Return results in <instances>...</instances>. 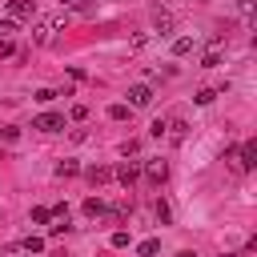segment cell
<instances>
[{
  "instance_id": "7",
  "label": "cell",
  "mask_w": 257,
  "mask_h": 257,
  "mask_svg": "<svg viewBox=\"0 0 257 257\" xmlns=\"http://www.w3.org/2000/svg\"><path fill=\"white\" fill-rule=\"evenodd\" d=\"M145 173H149V181H153V185H161V181L169 177V165L157 157V161H149V165H145Z\"/></svg>"
},
{
  "instance_id": "8",
  "label": "cell",
  "mask_w": 257,
  "mask_h": 257,
  "mask_svg": "<svg viewBox=\"0 0 257 257\" xmlns=\"http://www.w3.org/2000/svg\"><path fill=\"white\" fill-rule=\"evenodd\" d=\"M84 177H88L92 185H104V181H112V169H108V165H88Z\"/></svg>"
},
{
  "instance_id": "28",
  "label": "cell",
  "mask_w": 257,
  "mask_h": 257,
  "mask_svg": "<svg viewBox=\"0 0 257 257\" xmlns=\"http://www.w3.org/2000/svg\"><path fill=\"white\" fill-rule=\"evenodd\" d=\"M177 257H197V253H193V249H185V253H177Z\"/></svg>"
},
{
  "instance_id": "5",
  "label": "cell",
  "mask_w": 257,
  "mask_h": 257,
  "mask_svg": "<svg viewBox=\"0 0 257 257\" xmlns=\"http://www.w3.org/2000/svg\"><path fill=\"white\" fill-rule=\"evenodd\" d=\"M237 165H241V173L257 165V141H245V145H241V153H237Z\"/></svg>"
},
{
  "instance_id": "26",
  "label": "cell",
  "mask_w": 257,
  "mask_h": 257,
  "mask_svg": "<svg viewBox=\"0 0 257 257\" xmlns=\"http://www.w3.org/2000/svg\"><path fill=\"white\" fill-rule=\"evenodd\" d=\"M237 8H241V12L249 16V12H253V0H237Z\"/></svg>"
},
{
  "instance_id": "29",
  "label": "cell",
  "mask_w": 257,
  "mask_h": 257,
  "mask_svg": "<svg viewBox=\"0 0 257 257\" xmlns=\"http://www.w3.org/2000/svg\"><path fill=\"white\" fill-rule=\"evenodd\" d=\"M64 4H68V0H64Z\"/></svg>"
},
{
  "instance_id": "27",
  "label": "cell",
  "mask_w": 257,
  "mask_h": 257,
  "mask_svg": "<svg viewBox=\"0 0 257 257\" xmlns=\"http://www.w3.org/2000/svg\"><path fill=\"white\" fill-rule=\"evenodd\" d=\"M12 52V40H0V56H8Z\"/></svg>"
},
{
  "instance_id": "19",
  "label": "cell",
  "mask_w": 257,
  "mask_h": 257,
  "mask_svg": "<svg viewBox=\"0 0 257 257\" xmlns=\"http://www.w3.org/2000/svg\"><path fill=\"white\" fill-rule=\"evenodd\" d=\"M16 137H20V128H12V124L0 128V141H4V145H16Z\"/></svg>"
},
{
  "instance_id": "25",
  "label": "cell",
  "mask_w": 257,
  "mask_h": 257,
  "mask_svg": "<svg viewBox=\"0 0 257 257\" xmlns=\"http://www.w3.org/2000/svg\"><path fill=\"white\" fill-rule=\"evenodd\" d=\"M165 128H169V120H153V128H149V133H153V137H165Z\"/></svg>"
},
{
  "instance_id": "4",
  "label": "cell",
  "mask_w": 257,
  "mask_h": 257,
  "mask_svg": "<svg viewBox=\"0 0 257 257\" xmlns=\"http://www.w3.org/2000/svg\"><path fill=\"white\" fill-rule=\"evenodd\" d=\"M32 128H40V133H60V128H64V116H60V112H40V116L32 120Z\"/></svg>"
},
{
  "instance_id": "9",
  "label": "cell",
  "mask_w": 257,
  "mask_h": 257,
  "mask_svg": "<svg viewBox=\"0 0 257 257\" xmlns=\"http://www.w3.org/2000/svg\"><path fill=\"white\" fill-rule=\"evenodd\" d=\"M48 40H52V24L48 20H36L32 24V44H48Z\"/></svg>"
},
{
  "instance_id": "15",
  "label": "cell",
  "mask_w": 257,
  "mask_h": 257,
  "mask_svg": "<svg viewBox=\"0 0 257 257\" xmlns=\"http://www.w3.org/2000/svg\"><path fill=\"white\" fill-rule=\"evenodd\" d=\"M76 173H80L76 161H60V165H56V177H76Z\"/></svg>"
},
{
  "instance_id": "1",
  "label": "cell",
  "mask_w": 257,
  "mask_h": 257,
  "mask_svg": "<svg viewBox=\"0 0 257 257\" xmlns=\"http://www.w3.org/2000/svg\"><path fill=\"white\" fill-rule=\"evenodd\" d=\"M32 16H36V4L32 0H8V20L20 24V20H32Z\"/></svg>"
},
{
  "instance_id": "24",
  "label": "cell",
  "mask_w": 257,
  "mask_h": 257,
  "mask_svg": "<svg viewBox=\"0 0 257 257\" xmlns=\"http://www.w3.org/2000/svg\"><path fill=\"white\" fill-rule=\"evenodd\" d=\"M36 100H40V104H48V100H56V92H52V88H40V92H36Z\"/></svg>"
},
{
  "instance_id": "2",
  "label": "cell",
  "mask_w": 257,
  "mask_h": 257,
  "mask_svg": "<svg viewBox=\"0 0 257 257\" xmlns=\"http://www.w3.org/2000/svg\"><path fill=\"white\" fill-rule=\"evenodd\" d=\"M112 177H116V181H120L124 189H133V185H137V177H141V165H137V161H120Z\"/></svg>"
},
{
  "instance_id": "22",
  "label": "cell",
  "mask_w": 257,
  "mask_h": 257,
  "mask_svg": "<svg viewBox=\"0 0 257 257\" xmlns=\"http://www.w3.org/2000/svg\"><path fill=\"white\" fill-rule=\"evenodd\" d=\"M157 221H173V209L165 201H157Z\"/></svg>"
},
{
  "instance_id": "20",
  "label": "cell",
  "mask_w": 257,
  "mask_h": 257,
  "mask_svg": "<svg viewBox=\"0 0 257 257\" xmlns=\"http://www.w3.org/2000/svg\"><path fill=\"white\" fill-rule=\"evenodd\" d=\"M24 249H28V253H40V249H44V237H24Z\"/></svg>"
},
{
  "instance_id": "11",
  "label": "cell",
  "mask_w": 257,
  "mask_h": 257,
  "mask_svg": "<svg viewBox=\"0 0 257 257\" xmlns=\"http://www.w3.org/2000/svg\"><path fill=\"white\" fill-rule=\"evenodd\" d=\"M84 217H104V201L100 197H88L84 201Z\"/></svg>"
},
{
  "instance_id": "3",
  "label": "cell",
  "mask_w": 257,
  "mask_h": 257,
  "mask_svg": "<svg viewBox=\"0 0 257 257\" xmlns=\"http://www.w3.org/2000/svg\"><path fill=\"white\" fill-rule=\"evenodd\" d=\"M153 104V88L149 84H133L128 88V108H149Z\"/></svg>"
},
{
  "instance_id": "16",
  "label": "cell",
  "mask_w": 257,
  "mask_h": 257,
  "mask_svg": "<svg viewBox=\"0 0 257 257\" xmlns=\"http://www.w3.org/2000/svg\"><path fill=\"white\" fill-rule=\"evenodd\" d=\"M32 221H36V225H48V221H52V209L36 205V209H32Z\"/></svg>"
},
{
  "instance_id": "17",
  "label": "cell",
  "mask_w": 257,
  "mask_h": 257,
  "mask_svg": "<svg viewBox=\"0 0 257 257\" xmlns=\"http://www.w3.org/2000/svg\"><path fill=\"white\" fill-rule=\"evenodd\" d=\"M193 100H197V104H213V100H217V88H201Z\"/></svg>"
},
{
  "instance_id": "23",
  "label": "cell",
  "mask_w": 257,
  "mask_h": 257,
  "mask_svg": "<svg viewBox=\"0 0 257 257\" xmlns=\"http://www.w3.org/2000/svg\"><path fill=\"white\" fill-rule=\"evenodd\" d=\"M124 245H128V233L116 229V233H112V249H124Z\"/></svg>"
},
{
  "instance_id": "18",
  "label": "cell",
  "mask_w": 257,
  "mask_h": 257,
  "mask_svg": "<svg viewBox=\"0 0 257 257\" xmlns=\"http://www.w3.org/2000/svg\"><path fill=\"white\" fill-rule=\"evenodd\" d=\"M128 112H133L128 104H112V108H108V116H112V120H128Z\"/></svg>"
},
{
  "instance_id": "10",
  "label": "cell",
  "mask_w": 257,
  "mask_h": 257,
  "mask_svg": "<svg viewBox=\"0 0 257 257\" xmlns=\"http://www.w3.org/2000/svg\"><path fill=\"white\" fill-rule=\"evenodd\" d=\"M165 133H169L173 141H185V137H189V124H185V120H169V128H165Z\"/></svg>"
},
{
  "instance_id": "21",
  "label": "cell",
  "mask_w": 257,
  "mask_h": 257,
  "mask_svg": "<svg viewBox=\"0 0 257 257\" xmlns=\"http://www.w3.org/2000/svg\"><path fill=\"white\" fill-rule=\"evenodd\" d=\"M12 32H16V20H0V40H12Z\"/></svg>"
},
{
  "instance_id": "12",
  "label": "cell",
  "mask_w": 257,
  "mask_h": 257,
  "mask_svg": "<svg viewBox=\"0 0 257 257\" xmlns=\"http://www.w3.org/2000/svg\"><path fill=\"white\" fill-rule=\"evenodd\" d=\"M185 52H193V36H177L173 40V56H185Z\"/></svg>"
},
{
  "instance_id": "13",
  "label": "cell",
  "mask_w": 257,
  "mask_h": 257,
  "mask_svg": "<svg viewBox=\"0 0 257 257\" xmlns=\"http://www.w3.org/2000/svg\"><path fill=\"white\" fill-rule=\"evenodd\" d=\"M217 64H221V48L213 44V48H209V52L201 56V68H217Z\"/></svg>"
},
{
  "instance_id": "6",
  "label": "cell",
  "mask_w": 257,
  "mask_h": 257,
  "mask_svg": "<svg viewBox=\"0 0 257 257\" xmlns=\"http://www.w3.org/2000/svg\"><path fill=\"white\" fill-rule=\"evenodd\" d=\"M153 28L165 36V32H173V12H165V8H153Z\"/></svg>"
},
{
  "instance_id": "14",
  "label": "cell",
  "mask_w": 257,
  "mask_h": 257,
  "mask_svg": "<svg viewBox=\"0 0 257 257\" xmlns=\"http://www.w3.org/2000/svg\"><path fill=\"white\" fill-rule=\"evenodd\" d=\"M137 253H141V257H157V253H161V241H153V237H149V241H141V245H137Z\"/></svg>"
}]
</instances>
